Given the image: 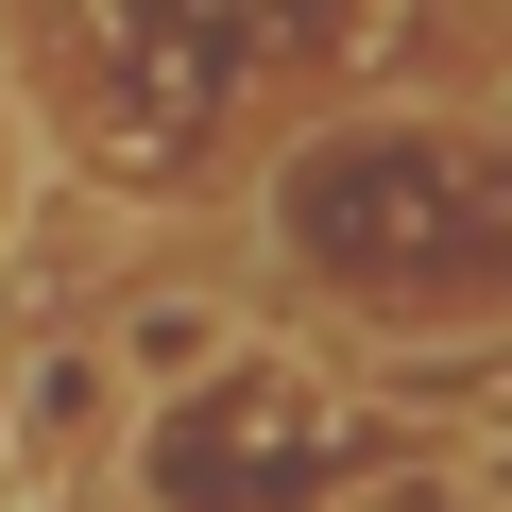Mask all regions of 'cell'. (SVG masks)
I'll return each mask as SVG.
<instances>
[{
  "label": "cell",
  "instance_id": "cell-1",
  "mask_svg": "<svg viewBox=\"0 0 512 512\" xmlns=\"http://www.w3.org/2000/svg\"><path fill=\"white\" fill-rule=\"evenodd\" d=\"M120 427H137L120 359H103V342H35L18 393H0V495H69V478H103Z\"/></svg>",
  "mask_w": 512,
  "mask_h": 512
},
{
  "label": "cell",
  "instance_id": "cell-2",
  "mask_svg": "<svg viewBox=\"0 0 512 512\" xmlns=\"http://www.w3.org/2000/svg\"><path fill=\"white\" fill-rule=\"evenodd\" d=\"M103 359H120V393H137V410H171L188 376H222V359H239V308H222V291H137V308L103 325Z\"/></svg>",
  "mask_w": 512,
  "mask_h": 512
},
{
  "label": "cell",
  "instance_id": "cell-3",
  "mask_svg": "<svg viewBox=\"0 0 512 512\" xmlns=\"http://www.w3.org/2000/svg\"><path fill=\"white\" fill-rule=\"evenodd\" d=\"M0 512H137V495H103V478H69V495H0Z\"/></svg>",
  "mask_w": 512,
  "mask_h": 512
}]
</instances>
